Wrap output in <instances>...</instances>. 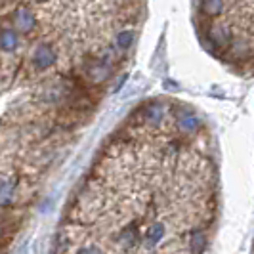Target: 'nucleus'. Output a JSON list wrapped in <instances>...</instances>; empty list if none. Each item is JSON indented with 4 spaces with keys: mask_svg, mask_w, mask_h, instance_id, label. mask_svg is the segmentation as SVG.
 <instances>
[{
    "mask_svg": "<svg viewBox=\"0 0 254 254\" xmlns=\"http://www.w3.org/2000/svg\"><path fill=\"white\" fill-rule=\"evenodd\" d=\"M17 48V35L12 29H4L0 33V50L4 52H13Z\"/></svg>",
    "mask_w": 254,
    "mask_h": 254,
    "instance_id": "nucleus-3",
    "label": "nucleus"
},
{
    "mask_svg": "<svg viewBox=\"0 0 254 254\" xmlns=\"http://www.w3.org/2000/svg\"><path fill=\"white\" fill-rule=\"evenodd\" d=\"M13 199V182H0V206L10 204Z\"/></svg>",
    "mask_w": 254,
    "mask_h": 254,
    "instance_id": "nucleus-4",
    "label": "nucleus"
},
{
    "mask_svg": "<svg viewBox=\"0 0 254 254\" xmlns=\"http://www.w3.org/2000/svg\"><path fill=\"white\" fill-rule=\"evenodd\" d=\"M253 254H254V251H253Z\"/></svg>",
    "mask_w": 254,
    "mask_h": 254,
    "instance_id": "nucleus-5",
    "label": "nucleus"
},
{
    "mask_svg": "<svg viewBox=\"0 0 254 254\" xmlns=\"http://www.w3.org/2000/svg\"><path fill=\"white\" fill-rule=\"evenodd\" d=\"M56 62H58V54L54 52V48H52L50 44H40V46H37V50L33 54V65L37 67L38 71L50 69Z\"/></svg>",
    "mask_w": 254,
    "mask_h": 254,
    "instance_id": "nucleus-1",
    "label": "nucleus"
},
{
    "mask_svg": "<svg viewBox=\"0 0 254 254\" xmlns=\"http://www.w3.org/2000/svg\"><path fill=\"white\" fill-rule=\"evenodd\" d=\"M13 25L19 33H29L35 27V15L29 12L27 8H19L13 15Z\"/></svg>",
    "mask_w": 254,
    "mask_h": 254,
    "instance_id": "nucleus-2",
    "label": "nucleus"
}]
</instances>
